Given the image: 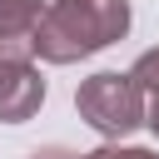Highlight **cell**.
<instances>
[{
    "mask_svg": "<svg viewBox=\"0 0 159 159\" xmlns=\"http://www.w3.org/2000/svg\"><path fill=\"white\" fill-rule=\"evenodd\" d=\"M75 109H80V119H84L94 134H104V139H129V134L144 124L149 99H144V89H139L134 75L99 70V75L80 80V89H75Z\"/></svg>",
    "mask_w": 159,
    "mask_h": 159,
    "instance_id": "obj_2",
    "label": "cell"
},
{
    "mask_svg": "<svg viewBox=\"0 0 159 159\" xmlns=\"http://www.w3.org/2000/svg\"><path fill=\"white\" fill-rule=\"evenodd\" d=\"M80 159H159V154H154V149H129V144L109 139V144H99V149H89V154H80Z\"/></svg>",
    "mask_w": 159,
    "mask_h": 159,
    "instance_id": "obj_6",
    "label": "cell"
},
{
    "mask_svg": "<svg viewBox=\"0 0 159 159\" xmlns=\"http://www.w3.org/2000/svg\"><path fill=\"white\" fill-rule=\"evenodd\" d=\"M30 159H80V154H70L65 144H45V149H30Z\"/></svg>",
    "mask_w": 159,
    "mask_h": 159,
    "instance_id": "obj_7",
    "label": "cell"
},
{
    "mask_svg": "<svg viewBox=\"0 0 159 159\" xmlns=\"http://www.w3.org/2000/svg\"><path fill=\"white\" fill-rule=\"evenodd\" d=\"M45 104V75L30 55H0V124H25Z\"/></svg>",
    "mask_w": 159,
    "mask_h": 159,
    "instance_id": "obj_3",
    "label": "cell"
},
{
    "mask_svg": "<svg viewBox=\"0 0 159 159\" xmlns=\"http://www.w3.org/2000/svg\"><path fill=\"white\" fill-rule=\"evenodd\" d=\"M144 124H149L154 139H159V94H149V114H144Z\"/></svg>",
    "mask_w": 159,
    "mask_h": 159,
    "instance_id": "obj_8",
    "label": "cell"
},
{
    "mask_svg": "<svg viewBox=\"0 0 159 159\" xmlns=\"http://www.w3.org/2000/svg\"><path fill=\"white\" fill-rule=\"evenodd\" d=\"M129 75L139 80L144 99H149V94H159V45H154V50H144V55H139V60L129 65Z\"/></svg>",
    "mask_w": 159,
    "mask_h": 159,
    "instance_id": "obj_5",
    "label": "cell"
},
{
    "mask_svg": "<svg viewBox=\"0 0 159 159\" xmlns=\"http://www.w3.org/2000/svg\"><path fill=\"white\" fill-rule=\"evenodd\" d=\"M45 5H50V0H0V55H5V50H15V55L30 50Z\"/></svg>",
    "mask_w": 159,
    "mask_h": 159,
    "instance_id": "obj_4",
    "label": "cell"
},
{
    "mask_svg": "<svg viewBox=\"0 0 159 159\" xmlns=\"http://www.w3.org/2000/svg\"><path fill=\"white\" fill-rule=\"evenodd\" d=\"M129 35V0H50L30 50L45 65H75Z\"/></svg>",
    "mask_w": 159,
    "mask_h": 159,
    "instance_id": "obj_1",
    "label": "cell"
}]
</instances>
